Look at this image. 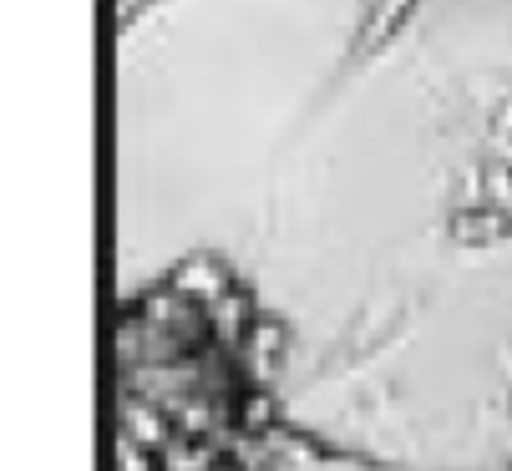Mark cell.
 <instances>
[{
    "mask_svg": "<svg viewBox=\"0 0 512 471\" xmlns=\"http://www.w3.org/2000/svg\"><path fill=\"white\" fill-rule=\"evenodd\" d=\"M289 320L224 249L132 279L112 314V471H284Z\"/></svg>",
    "mask_w": 512,
    "mask_h": 471,
    "instance_id": "6da1fadb",
    "label": "cell"
}]
</instances>
